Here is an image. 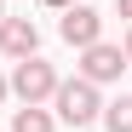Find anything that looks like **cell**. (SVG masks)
Masks as SVG:
<instances>
[{"label": "cell", "instance_id": "obj_10", "mask_svg": "<svg viewBox=\"0 0 132 132\" xmlns=\"http://www.w3.org/2000/svg\"><path fill=\"white\" fill-rule=\"evenodd\" d=\"M6 92H12V86H6V75H0V103H6Z\"/></svg>", "mask_w": 132, "mask_h": 132}, {"label": "cell", "instance_id": "obj_3", "mask_svg": "<svg viewBox=\"0 0 132 132\" xmlns=\"http://www.w3.org/2000/svg\"><path fill=\"white\" fill-rule=\"evenodd\" d=\"M57 35L63 40H69V46H98V40H103V12H92V6H80V0H75V6H63V23H57Z\"/></svg>", "mask_w": 132, "mask_h": 132}, {"label": "cell", "instance_id": "obj_1", "mask_svg": "<svg viewBox=\"0 0 132 132\" xmlns=\"http://www.w3.org/2000/svg\"><path fill=\"white\" fill-rule=\"evenodd\" d=\"M52 109H57V121L63 126H86V121H98V86L92 80H57V92H52Z\"/></svg>", "mask_w": 132, "mask_h": 132}, {"label": "cell", "instance_id": "obj_2", "mask_svg": "<svg viewBox=\"0 0 132 132\" xmlns=\"http://www.w3.org/2000/svg\"><path fill=\"white\" fill-rule=\"evenodd\" d=\"M6 86H12L23 103H46V98L57 92V69H52L46 57H17V69H12Z\"/></svg>", "mask_w": 132, "mask_h": 132}, {"label": "cell", "instance_id": "obj_7", "mask_svg": "<svg viewBox=\"0 0 132 132\" xmlns=\"http://www.w3.org/2000/svg\"><path fill=\"white\" fill-rule=\"evenodd\" d=\"M103 126H109V132H132V92H121L115 103L103 109Z\"/></svg>", "mask_w": 132, "mask_h": 132}, {"label": "cell", "instance_id": "obj_4", "mask_svg": "<svg viewBox=\"0 0 132 132\" xmlns=\"http://www.w3.org/2000/svg\"><path fill=\"white\" fill-rule=\"evenodd\" d=\"M121 69H126V52H121V46H109V40H98V46H86V52H80V80H92V86L121 80Z\"/></svg>", "mask_w": 132, "mask_h": 132}, {"label": "cell", "instance_id": "obj_5", "mask_svg": "<svg viewBox=\"0 0 132 132\" xmlns=\"http://www.w3.org/2000/svg\"><path fill=\"white\" fill-rule=\"evenodd\" d=\"M35 46H40L35 17H0V52L6 57H35Z\"/></svg>", "mask_w": 132, "mask_h": 132}, {"label": "cell", "instance_id": "obj_11", "mask_svg": "<svg viewBox=\"0 0 132 132\" xmlns=\"http://www.w3.org/2000/svg\"><path fill=\"white\" fill-rule=\"evenodd\" d=\"M121 17H132V0H121Z\"/></svg>", "mask_w": 132, "mask_h": 132}, {"label": "cell", "instance_id": "obj_6", "mask_svg": "<svg viewBox=\"0 0 132 132\" xmlns=\"http://www.w3.org/2000/svg\"><path fill=\"white\" fill-rule=\"evenodd\" d=\"M52 126H57V115H46L40 103H23L12 115V132H52Z\"/></svg>", "mask_w": 132, "mask_h": 132}, {"label": "cell", "instance_id": "obj_12", "mask_svg": "<svg viewBox=\"0 0 132 132\" xmlns=\"http://www.w3.org/2000/svg\"><path fill=\"white\" fill-rule=\"evenodd\" d=\"M0 17H6V0H0Z\"/></svg>", "mask_w": 132, "mask_h": 132}, {"label": "cell", "instance_id": "obj_9", "mask_svg": "<svg viewBox=\"0 0 132 132\" xmlns=\"http://www.w3.org/2000/svg\"><path fill=\"white\" fill-rule=\"evenodd\" d=\"M121 52H126V63H132V29H126V46H121Z\"/></svg>", "mask_w": 132, "mask_h": 132}, {"label": "cell", "instance_id": "obj_8", "mask_svg": "<svg viewBox=\"0 0 132 132\" xmlns=\"http://www.w3.org/2000/svg\"><path fill=\"white\" fill-rule=\"evenodd\" d=\"M40 6H57V12H63V6H75V0H40Z\"/></svg>", "mask_w": 132, "mask_h": 132}]
</instances>
